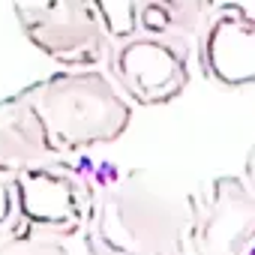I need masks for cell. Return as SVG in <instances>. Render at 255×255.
<instances>
[{
  "mask_svg": "<svg viewBox=\"0 0 255 255\" xmlns=\"http://www.w3.org/2000/svg\"><path fill=\"white\" fill-rule=\"evenodd\" d=\"M27 228L18 210V195H15V174L0 171V237H9L15 231Z\"/></svg>",
  "mask_w": 255,
  "mask_h": 255,
  "instance_id": "obj_11",
  "label": "cell"
},
{
  "mask_svg": "<svg viewBox=\"0 0 255 255\" xmlns=\"http://www.w3.org/2000/svg\"><path fill=\"white\" fill-rule=\"evenodd\" d=\"M12 3H15V0H12Z\"/></svg>",
  "mask_w": 255,
  "mask_h": 255,
  "instance_id": "obj_15",
  "label": "cell"
},
{
  "mask_svg": "<svg viewBox=\"0 0 255 255\" xmlns=\"http://www.w3.org/2000/svg\"><path fill=\"white\" fill-rule=\"evenodd\" d=\"M48 156V132L27 87L3 96L0 99V171H18Z\"/></svg>",
  "mask_w": 255,
  "mask_h": 255,
  "instance_id": "obj_8",
  "label": "cell"
},
{
  "mask_svg": "<svg viewBox=\"0 0 255 255\" xmlns=\"http://www.w3.org/2000/svg\"><path fill=\"white\" fill-rule=\"evenodd\" d=\"M243 180H246L249 189L255 192V144H252L249 153H246V162H243Z\"/></svg>",
  "mask_w": 255,
  "mask_h": 255,
  "instance_id": "obj_12",
  "label": "cell"
},
{
  "mask_svg": "<svg viewBox=\"0 0 255 255\" xmlns=\"http://www.w3.org/2000/svg\"><path fill=\"white\" fill-rule=\"evenodd\" d=\"M189 201L144 168L111 174L93 189L84 225L87 255H177L186 243Z\"/></svg>",
  "mask_w": 255,
  "mask_h": 255,
  "instance_id": "obj_1",
  "label": "cell"
},
{
  "mask_svg": "<svg viewBox=\"0 0 255 255\" xmlns=\"http://www.w3.org/2000/svg\"><path fill=\"white\" fill-rule=\"evenodd\" d=\"M195 39L159 36L147 30H114L105 54L108 75L135 105H165L192 81Z\"/></svg>",
  "mask_w": 255,
  "mask_h": 255,
  "instance_id": "obj_3",
  "label": "cell"
},
{
  "mask_svg": "<svg viewBox=\"0 0 255 255\" xmlns=\"http://www.w3.org/2000/svg\"><path fill=\"white\" fill-rule=\"evenodd\" d=\"M213 0H126V15L132 30H147L159 36L195 39Z\"/></svg>",
  "mask_w": 255,
  "mask_h": 255,
  "instance_id": "obj_9",
  "label": "cell"
},
{
  "mask_svg": "<svg viewBox=\"0 0 255 255\" xmlns=\"http://www.w3.org/2000/svg\"><path fill=\"white\" fill-rule=\"evenodd\" d=\"M195 60L222 87L255 84V15L240 3H213L195 36Z\"/></svg>",
  "mask_w": 255,
  "mask_h": 255,
  "instance_id": "obj_7",
  "label": "cell"
},
{
  "mask_svg": "<svg viewBox=\"0 0 255 255\" xmlns=\"http://www.w3.org/2000/svg\"><path fill=\"white\" fill-rule=\"evenodd\" d=\"M186 201L189 255H246L255 246V192L243 174H219Z\"/></svg>",
  "mask_w": 255,
  "mask_h": 255,
  "instance_id": "obj_5",
  "label": "cell"
},
{
  "mask_svg": "<svg viewBox=\"0 0 255 255\" xmlns=\"http://www.w3.org/2000/svg\"><path fill=\"white\" fill-rule=\"evenodd\" d=\"M21 33L54 63L84 69L105 60L114 36L102 0H15Z\"/></svg>",
  "mask_w": 255,
  "mask_h": 255,
  "instance_id": "obj_4",
  "label": "cell"
},
{
  "mask_svg": "<svg viewBox=\"0 0 255 255\" xmlns=\"http://www.w3.org/2000/svg\"><path fill=\"white\" fill-rule=\"evenodd\" d=\"M0 255H69V249L60 243V237L21 228L9 237H0Z\"/></svg>",
  "mask_w": 255,
  "mask_h": 255,
  "instance_id": "obj_10",
  "label": "cell"
},
{
  "mask_svg": "<svg viewBox=\"0 0 255 255\" xmlns=\"http://www.w3.org/2000/svg\"><path fill=\"white\" fill-rule=\"evenodd\" d=\"M246 255H255V246H252V249H249V252H246Z\"/></svg>",
  "mask_w": 255,
  "mask_h": 255,
  "instance_id": "obj_13",
  "label": "cell"
},
{
  "mask_svg": "<svg viewBox=\"0 0 255 255\" xmlns=\"http://www.w3.org/2000/svg\"><path fill=\"white\" fill-rule=\"evenodd\" d=\"M27 93L45 123L51 153H78L96 144L117 141L132 120V105L111 81V75L84 66L54 72Z\"/></svg>",
  "mask_w": 255,
  "mask_h": 255,
  "instance_id": "obj_2",
  "label": "cell"
},
{
  "mask_svg": "<svg viewBox=\"0 0 255 255\" xmlns=\"http://www.w3.org/2000/svg\"><path fill=\"white\" fill-rule=\"evenodd\" d=\"M177 255H189V252H177Z\"/></svg>",
  "mask_w": 255,
  "mask_h": 255,
  "instance_id": "obj_14",
  "label": "cell"
},
{
  "mask_svg": "<svg viewBox=\"0 0 255 255\" xmlns=\"http://www.w3.org/2000/svg\"><path fill=\"white\" fill-rule=\"evenodd\" d=\"M12 174L18 210L27 228L60 240L84 231L93 204V183L81 168L57 159H42Z\"/></svg>",
  "mask_w": 255,
  "mask_h": 255,
  "instance_id": "obj_6",
  "label": "cell"
}]
</instances>
